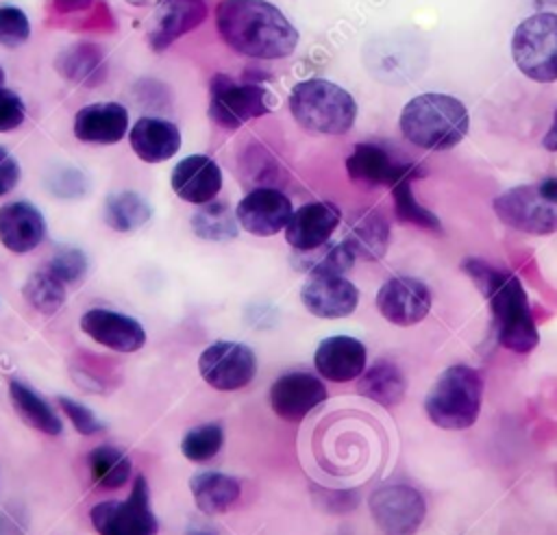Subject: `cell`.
Returning <instances> with one entry per match:
<instances>
[{
    "label": "cell",
    "instance_id": "obj_1",
    "mask_svg": "<svg viewBox=\"0 0 557 535\" xmlns=\"http://www.w3.org/2000/svg\"><path fill=\"white\" fill-rule=\"evenodd\" d=\"M215 26L235 52L250 59H283L298 46V30L268 0H222Z\"/></svg>",
    "mask_w": 557,
    "mask_h": 535
},
{
    "label": "cell",
    "instance_id": "obj_2",
    "mask_svg": "<svg viewBox=\"0 0 557 535\" xmlns=\"http://www.w3.org/2000/svg\"><path fill=\"white\" fill-rule=\"evenodd\" d=\"M461 270L490 300L498 344L516 354L531 352L537 346L540 335L520 278L474 257L463 259Z\"/></svg>",
    "mask_w": 557,
    "mask_h": 535
},
{
    "label": "cell",
    "instance_id": "obj_3",
    "mask_svg": "<svg viewBox=\"0 0 557 535\" xmlns=\"http://www.w3.org/2000/svg\"><path fill=\"white\" fill-rule=\"evenodd\" d=\"M466 104L448 94L426 91L413 96L400 111L403 137L422 150H448L468 133Z\"/></svg>",
    "mask_w": 557,
    "mask_h": 535
},
{
    "label": "cell",
    "instance_id": "obj_4",
    "mask_svg": "<svg viewBox=\"0 0 557 535\" xmlns=\"http://www.w3.org/2000/svg\"><path fill=\"white\" fill-rule=\"evenodd\" d=\"M289 111L313 135H344L357 120L355 98L326 78H309L292 87Z\"/></svg>",
    "mask_w": 557,
    "mask_h": 535
},
{
    "label": "cell",
    "instance_id": "obj_5",
    "mask_svg": "<svg viewBox=\"0 0 557 535\" xmlns=\"http://www.w3.org/2000/svg\"><path fill=\"white\" fill-rule=\"evenodd\" d=\"M483 400L481 374L463 363L446 368L424 398V411L429 420L446 431L470 428Z\"/></svg>",
    "mask_w": 557,
    "mask_h": 535
},
{
    "label": "cell",
    "instance_id": "obj_6",
    "mask_svg": "<svg viewBox=\"0 0 557 535\" xmlns=\"http://www.w3.org/2000/svg\"><path fill=\"white\" fill-rule=\"evenodd\" d=\"M511 54L527 78L557 80V13H535L522 20L511 37Z\"/></svg>",
    "mask_w": 557,
    "mask_h": 535
},
{
    "label": "cell",
    "instance_id": "obj_7",
    "mask_svg": "<svg viewBox=\"0 0 557 535\" xmlns=\"http://www.w3.org/2000/svg\"><path fill=\"white\" fill-rule=\"evenodd\" d=\"M98 535H157L159 522L150 507V489L144 474H137L124 500H102L89 511Z\"/></svg>",
    "mask_w": 557,
    "mask_h": 535
},
{
    "label": "cell",
    "instance_id": "obj_8",
    "mask_svg": "<svg viewBox=\"0 0 557 535\" xmlns=\"http://www.w3.org/2000/svg\"><path fill=\"white\" fill-rule=\"evenodd\" d=\"M274 96L257 83H235L228 76H215L211 83V120L228 130L239 128L248 120L270 113Z\"/></svg>",
    "mask_w": 557,
    "mask_h": 535
},
{
    "label": "cell",
    "instance_id": "obj_9",
    "mask_svg": "<svg viewBox=\"0 0 557 535\" xmlns=\"http://www.w3.org/2000/svg\"><path fill=\"white\" fill-rule=\"evenodd\" d=\"M368 507L385 535H413L426 515L424 496L407 483L376 487L368 498Z\"/></svg>",
    "mask_w": 557,
    "mask_h": 535
},
{
    "label": "cell",
    "instance_id": "obj_10",
    "mask_svg": "<svg viewBox=\"0 0 557 535\" xmlns=\"http://www.w3.org/2000/svg\"><path fill=\"white\" fill-rule=\"evenodd\" d=\"M498 220L520 233L550 235L557 231V202L542 196L537 185H518L494 198Z\"/></svg>",
    "mask_w": 557,
    "mask_h": 535
},
{
    "label": "cell",
    "instance_id": "obj_11",
    "mask_svg": "<svg viewBox=\"0 0 557 535\" xmlns=\"http://www.w3.org/2000/svg\"><path fill=\"white\" fill-rule=\"evenodd\" d=\"M198 372L218 391H235L257 376V357L242 341H213L198 357Z\"/></svg>",
    "mask_w": 557,
    "mask_h": 535
},
{
    "label": "cell",
    "instance_id": "obj_12",
    "mask_svg": "<svg viewBox=\"0 0 557 535\" xmlns=\"http://www.w3.org/2000/svg\"><path fill=\"white\" fill-rule=\"evenodd\" d=\"M376 309L396 326H413L431 311V291L413 276H392L379 287Z\"/></svg>",
    "mask_w": 557,
    "mask_h": 535
},
{
    "label": "cell",
    "instance_id": "obj_13",
    "mask_svg": "<svg viewBox=\"0 0 557 535\" xmlns=\"http://www.w3.org/2000/svg\"><path fill=\"white\" fill-rule=\"evenodd\" d=\"M292 213L294 209L289 198L272 187H257L248 191L235 209L239 226L259 237H270L285 231Z\"/></svg>",
    "mask_w": 557,
    "mask_h": 535
},
{
    "label": "cell",
    "instance_id": "obj_14",
    "mask_svg": "<svg viewBox=\"0 0 557 535\" xmlns=\"http://www.w3.org/2000/svg\"><path fill=\"white\" fill-rule=\"evenodd\" d=\"M268 400L278 418L298 422L326 400V387L309 372H287L272 383Z\"/></svg>",
    "mask_w": 557,
    "mask_h": 535
},
{
    "label": "cell",
    "instance_id": "obj_15",
    "mask_svg": "<svg viewBox=\"0 0 557 535\" xmlns=\"http://www.w3.org/2000/svg\"><path fill=\"white\" fill-rule=\"evenodd\" d=\"M81 331L96 344H102L115 352H137L146 344L144 326L113 309H89L81 318Z\"/></svg>",
    "mask_w": 557,
    "mask_h": 535
},
{
    "label": "cell",
    "instance_id": "obj_16",
    "mask_svg": "<svg viewBox=\"0 0 557 535\" xmlns=\"http://www.w3.org/2000/svg\"><path fill=\"white\" fill-rule=\"evenodd\" d=\"M300 302L315 318H346L359 304V289L342 274L309 276L300 289Z\"/></svg>",
    "mask_w": 557,
    "mask_h": 535
},
{
    "label": "cell",
    "instance_id": "obj_17",
    "mask_svg": "<svg viewBox=\"0 0 557 535\" xmlns=\"http://www.w3.org/2000/svg\"><path fill=\"white\" fill-rule=\"evenodd\" d=\"M342 213L333 202L315 200L296 209L285 226V241L294 250H313L324 246L339 226Z\"/></svg>",
    "mask_w": 557,
    "mask_h": 535
},
{
    "label": "cell",
    "instance_id": "obj_18",
    "mask_svg": "<svg viewBox=\"0 0 557 535\" xmlns=\"http://www.w3.org/2000/svg\"><path fill=\"white\" fill-rule=\"evenodd\" d=\"M368 361L366 346L350 335H333L318 344L313 365L318 374L333 383H348L363 374Z\"/></svg>",
    "mask_w": 557,
    "mask_h": 535
},
{
    "label": "cell",
    "instance_id": "obj_19",
    "mask_svg": "<svg viewBox=\"0 0 557 535\" xmlns=\"http://www.w3.org/2000/svg\"><path fill=\"white\" fill-rule=\"evenodd\" d=\"M174 194L196 207L211 202L222 189V170L207 154H189L172 172Z\"/></svg>",
    "mask_w": 557,
    "mask_h": 535
},
{
    "label": "cell",
    "instance_id": "obj_20",
    "mask_svg": "<svg viewBox=\"0 0 557 535\" xmlns=\"http://www.w3.org/2000/svg\"><path fill=\"white\" fill-rule=\"evenodd\" d=\"M346 172L355 183L363 185H396L403 178L420 174L413 163H394L389 154L374 144H357L346 159Z\"/></svg>",
    "mask_w": 557,
    "mask_h": 535
},
{
    "label": "cell",
    "instance_id": "obj_21",
    "mask_svg": "<svg viewBox=\"0 0 557 535\" xmlns=\"http://www.w3.org/2000/svg\"><path fill=\"white\" fill-rule=\"evenodd\" d=\"M46 235V222L30 202L15 200L0 207V241L7 250L24 254L35 250Z\"/></svg>",
    "mask_w": 557,
    "mask_h": 535
},
{
    "label": "cell",
    "instance_id": "obj_22",
    "mask_svg": "<svg viewBox=\"0 0 557 535\" xmlns=\"http://www.w3.org/2000/svg\"><path fill=\"white\" fill-rule=\"evenodd\" d=\"M128 133V111L117 102L87 104L74 115V135L89 144H115Z\"/></svg>",
    "mask_w": 557,
    "mask_h": 535
},
{
    "label": "cell",
    "instance_id": "obj_23",
    "mask_svg": "<svg viewBox=\"0 0 557 535\" xmlns=\"http://www.w3.org/2000/svg\"><path fill=\"white\" fill-rule=\"evenodd\" d=\"M131 148L135 154L146 163H159L174 157L181 148V133L178 128L159 117H139L131 133Z\"/></svg>",
    "mask_w": 557,
    "mask_h": 535
},
{
    "label": "cell",
    "instance_id": "obj_24",
    "mask_svg": "<svg viewBox=\"0 0 557 535\" xmlns=\"http://www.w3.org/2000/svg\"><path fill=\"white\" fill-rule=\"evenodd\" d=\"M189 492L198 511L207 515H218L228 511L239 500L242 485L231 474L218 470H202L189 478Z\"/></svg>",
    "mask_w": 557,
    "mask_h": 535
},
{
    "label": "cell",
    "instance_id": "obj_25",
    "mask_svg": "<svg viewBox=\"0 0 557 535\" xmlns=\"http://www.w3.org/2000/svg\"><path fill=\"white\" fill-rule=\"evenodd\" d=\"M205 15L207 7L202 0H161L150 43L157 50L168 48L176 37L200 24Z\"/></svg>",
    "mask_w": 557,
    "mask_h": 535
},
{
    "label": "cell",
    "instance_id": "obj_26",
    "mask_svg": "<svg viewBox=\"0 0 557 535\" xmlns=\"http://www.w3.org/2000/svg\"><path fill=\"white\" fill-rule=\"evenodd\" d=\"M344 241L355 257H361L366 261H376L387 250L389 224L381 211L368 209L355 215Z\"/></svg>",
    "mask_w": 557,
    "mask_h": 535
},
{
    "label": "cell",
    "instance_id": "obj_27",
    "mask_svg": "<svg viewBox=\"0 0 557 535\" xmlns=\"http://www.w3.org/2000/svg\"><path fill=\"white\" fill-rule=\"evenodd\" d=\"M357 391L368 400L389 409L405 398L407 378L396 363L387 359H379L363 370L357 383Z\"/></svg>",
    "mask_w": 557,
    "mask_h": 535
},
{
    "label": "cell",
    "instance_id": "obj_28",
    "mask_svg": "<svg viewBox=\"0 0 557 535\" xmlns=\"http://www.w3.org/2000/svg\"><path fill=\"white\" fill-rule=\"evenodd\" d=\"M9 396H11L15 411L28 426H33L35 431H39L44 435H52V437L61 435V431H63L61 418L30 385H26L17 378H11Z\"/></svg>",
    "mask_w": 557,
    "mask_h": 535
},
{
    "label": "cell",
    "instance_id": "obj_29",
    "mask_svg": "<svg viewBox=\"0 0 557 535\" xmlns=\"http://www.w3.org/2000/svg\"><path fill=\"white\" fill-rule=\"evenodd\" d=\"M352 250L346 246V241L331 244L326 241L320 248L313 250H294L292 265L298 272H305L309 276H324V274H342L348 272L355 263Z\"/></svg>",
    "mask_w": 557,
    "mask_h": 535
},
{
    "label": "cell",
    "instance_id": "obj_30",
    "mask_svg": "<svg viewBox=\"0 0 557 535\" xmlns=\"http://www.w3.org/2000/svg\"><path fill=\"white\" fill-rule=\"evenodd\" d=\"M87 465H89V476L94 485L102 489L122 487L124 483H128L133 472L131 459L115 446L94 448L87 457Z\"/></svg>",
    "mask_w": 557,
    "mask_h": 535
},
{
    "label": "cell",
    "instance_id": "obj_31",
    "mask_svg": "<svg viewBox=\"0 0 557 535\" xmlns=\"http://www.w3.org/2000/svg\"><path fill=\"white\" fill-rule=\"evenodd\" d=\"M235 211L220 200L205 202L191 215V231L207 241H228L237 235Z\"/></svg>",
    "mask_w": 557,
    "mask_h": 535
},
{
    "label": "cell",
    "instance_id": "obj_32",
    "mask_svg": "<svg viewBox=\"0 0 557 535\" xmlns=\"http://www.w3.org/2000/svg\"><path fill=\"white\" fill-rule=\"evenodd\" d=\"M104 220L113 231L128 233L150 220L148 202L135 191H117L107 198Z\"/></svg>",
    "mask_w": 557,
    "mask_h": 535
},
{
    "label": "cell",
    "instance_id": "obj_33",
    "mask_svg": "<svg viewBox=\"0 0 557 535\" xmlns=\"http://www.w3.org/2000/svg\"><path fill=\"white\" fill-rule=\"evenodd\" d=\"M22 294L30 302L33 309L50 315V313H57L65 304L67 285L44 268L28 276V281L22 287Z\"/></svg>",
    "mask_w": 557,
    "mask_h": 535
},
{
    "label": "cell",
    "instance_id": "obj_34",
    "mask_svg": "<svg viewBox=\"0 0 557 535\" xmlns=\"http://www.w3.org/2000/svg\"><path fill=\"white\" fill-rule=\"evenodd\" d=\"M224 444V428L218 422H207L189 428L181 439V452L189 461L202 463L213 459Z\"/></svg>",
    "mask_w": 557,
    "mask_h": 535
},
{
    "label": "cell",
    "instance_id": "obj_35",
    "mask_svg": "<svg viewBox=\"0 0 557 535\" xmlns=\"http://www.w3.org/2000/svg\"><path fill=\"white\" fill-rule=\"evenodd\" d=\"M392 194H394V209L400 222H409L413 226L426 228V231H435L440 233V220L435 213H431L429 209H424L411 191V178H403L396 185H392Z\"/></svg>",
    "mask_w": 557,
    "mask_h": 535
},
{
    "label": "cell",
    "instance_id": "obj_36",
    "mask_svg": "<svg viewBox=\"0 0 557 535\" xmlns=\"http://www.w3.org/2000/svg\"><path fill=\"white\" fill-rule=\"evenodd\" d=\"M87 257L83 250L78 248H61L52 254V259L48 261L46 270L52 272L59 281H63L65 285H76L85 278L87 274Z\"/></svg>",
    "mask_w": 557,
    "mask_h": 535
},
{
    "label": "cell",
    "instance_id": "obj_37",
    "mask_svg": "<svg viewBox=\"0 0 557 535\" xmlns=\"http://www.w3.org/2000/svg\"><path fill=\"white\" fill-rule=\"evenodd\" d=\"M30 37V22L17 7H0V43L17 48Z\"/></svg>",
    "mask_w": 557,
    "mask_h": 535
},
{
    "label": "cell",
    "instance_id": "obj_38",
    "mask_svg": "<svg viewBox=\"0 0 557 535\" xmlns=\"http://www.w3.org/2000/svg\"><path fill=\"white\" fill-rule=\"evenodd\" d=\"M59 407L65 413V418L72 422V426L81 433V435H98L104 431V424L96 418V413L85 407L83 402L70 398V396H59Z\"/></svg>",
    "mask_w": 557,
    "mask_h": 535
},
{
    "label": "cell",
    "instance_id": "obj_39",
    "mask_svg": "<svg viewBox=\"0 0 557 535\" xmlns=\"http://www.w3.org/2000/svg\"><path fill=\"white\" fill-rule=\"evenodd\" d=\"M48 187L59 198H81L85 196L89 183L81 170L61 167L48 178Z\"/></svg>",
    "mask_w": 557,
    "mask_h": 535
},
{
    "label": "cell",
    "instance_id": "obj_40",
    "mask_svg": "<svg viewBox=\"0 0 557 535\" xmlns=\"http://www.w3.org/2000/svg\"><path fill=\"white\" fill-rule=\"evenodd\" d=\"M24 115L22 98L11 89L0 87V133L17 128L24 122Z\"/></svg>",
    "mask_w": 557,
    "mask_h": 535
},
{
    "label": "cell",
    "instance_id": "obj_41",
    "mask_svg": "<svg viewBox=\"0 0 557 535\" xmlns=\"http://www.w3.org/2000/svg\"><path fill=\"white\" fill-rule=\"evenodd\" d=\"M20 181V165L9 150L0 146V196L9 194Z\"/></svg>",
    "mask_w": 557,
    "mask_h": 535
},
{
    "label": "cell",
    "instance_id": "obj_42",
    "mask_svg": "<svg viewBox=\"0 0 557 535\" xmlns=\"http://www.w3.org/2000/svg\"><path fill=\"white\" fill-rule=\"evenodd\" d=\"M322 505L329 511H348L357 505V496L352 492H322Z\"/></svg>",
    "mask_w": 557,
    "mask_h": 535
},
{
    "label": "cell",
    "instance_id": "obj_43",
    "mask_svg": "<svg viewBox=\"0 0 557 535\" xmlns=\"http://www.w3.org/2000/svg\"><path fill=\"white\" fill-rule=\"evenodd\" d=\"M537 187H540V191H542L544 198H548L550 202H557V176L544 178L542 183H537Z\"/></svg>",
    "mask_w": 557,
    "mask_h": 535
},
{
    "label": "cell",
    "instance_id": "obj_44",
    "mask_svg": "<svg viewBox=\"0 0 557 535\" xmlns=\"http://www.w3.org/2000/svg\"><path fill=\"white\" fill-rule=\"evenodd\" d=\"M542 146H544L546 150H550V152H557V111H555V120H553L548 133H546L544 139H542Z\"/></svg>",
    "mask_w": 557,
    "mask_h": 535
},
{
    "label": "cell",
    "instance_id": "obj_45",
    "mask_svg": "<svg viewBox=\"0 0 557 535\" xmlns=\"http://www.w3.org/2000/svg\"><path fill=\"white\" fill-rule=\"evenodd\" d=\"M65 4L67 9H76V7H85L89 0H59V4Z\"/></svg>",
    "mask_w": 557,
    "mask_h": 535
},
{
    "label": "cell",
    "instance_id": "obj_46",
    "mask_svg": "<svg viewBox=\"0 0 557 535\" xmlns=\"http://www.w3.org/2000/svg\"><path fill=\"white\" fill-rule=\"evenodd\" d=\"M187 535H215L213 531H207V528H196V531H189Z\"/></svg>",
    "mask_w": 557,
    "mask_h": 535
},
{
    "label": "cell",
    "instance_id": "obj_47",
    "mask_svg": "<svg viewBox=\"0 0 557 535\" xmlns=\"http://www.w3.org/2000/svg\"><path fill=\"white\" fill-rule=\"evenodd\" d=\"M533 4H537V7H546V4H557V0H531Z\"/></svg>",
    "mask_w": 557,
    "mask_h": 535
},
{
    "label": "cell",
    "instance_id": "obj_48",
    "mask_svg": "<svg viewBox=\"0 0 557 535\" xmlns=\"http://www.w3.org/2000/svg\"><path fill=\"white\" fill-rule=\"evenodd\" d=\"M2 83H4V72H2V67H0V87H2Z\"/></svg>",
    "mask_w": 557,
    "mask_h": 535
}]
</instances>
